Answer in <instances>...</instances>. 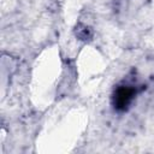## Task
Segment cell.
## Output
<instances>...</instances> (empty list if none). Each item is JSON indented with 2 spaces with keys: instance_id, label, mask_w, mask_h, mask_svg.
Masks as SVG:
<instances>
[{
  "instance_id": "6da1fadb",
  "label": "cell",
  "mask_w": 154,
  "mask_h": 154,
  "mask_svg": "<svg viewBox=\"0 0 154 154\" xmlns=\"http://www.w3.org/2000/svg\"><path fill=\"white\" fill-rule=\"evenodd\" d=\"M131 97H132V90L129 88L118 89V91L116 94V101L119 107H124L125 105H128L129 101L131 100Z\"/></svg>"
}]
</instances>
